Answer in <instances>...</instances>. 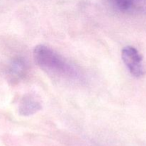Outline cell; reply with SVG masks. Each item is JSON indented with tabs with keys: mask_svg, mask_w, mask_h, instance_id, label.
<instances>
[{
	"mask_svg": "<svg viewBox=\"0 0 146 146\" xmlns=\"http://www.w3.org/2000/svg\"><path fill=\"white\" fill-rule=\"evenodd\" d=\"M41 108V102L38 101V98L33 94H27L21 98L19 111L21 115L28 116L36 113Z\"/></svg>",
	"mask_w": 146,
	"mask_h": 146,
	"instance_id": "3957f363",
	"label": "cell"
},
{
	"mask_svg": "<svg viewBox=\"0 0 146 146\" xmlns=\"http://www.w3.org/2000/svg\"><path fill=\"white\" fill-rule=\"evenodd\" d=\"M26 69V65L22 59H15L10 66V74L14 78H18L22 76Z\"/></svg>",
	"mask_w": 146,
	"mask_h": 146,
	"instance_id": "277c9868",
	"label": "cell"
},
{
	"mask_svg": "<svg viewBox=\"0 0 146 146\" xmlns=\"http://www.w3.org/2000/svg\"><path fill=\"white\" fill-rule=\"evenodd\" d=\"M34 54L36 64L46 72L63 74L69 69L65 61L55 51L46 46H37Z\"/></svg>",
	"mask_w": 146,
	"mask_h": 146,
	"instance_id": "6da1fadb",
	"label": "cell"
},
{
	"mask_svg": "<svg viewBox=\"0 0 146 146\" xmlns=\"http://www.w3.org/2000/svg\"><path fill=\"white\" fill-rule=\"evenodd\" d=\"M122 58L132 75L138 78L143 75V56L136 48L130 46H125L122 50Z\"/></svg>",
	"mask_w": 146,
	"mask_h": 146,
	"instance_id": "7a4b0ae2",
	"label": "cell"
},
{
	"mask_svg": "<svg viewBox=\"0 0 146 146\" xmlns=\"http://www.w3.org/2000/svg\"><path fill=\"white\" fill-rule=\"evenodd\" d=\"M112 2L118 9L121 11H128L133 7V0H112Z\"/></svg>",
	"mask_w": 146,
	"mask_h": 146,
	"instance_id": "5b68a950",
	"label": "cell"
}]
</instances>
